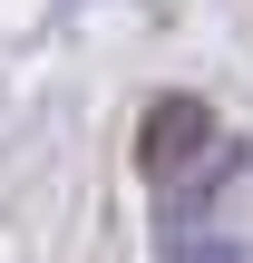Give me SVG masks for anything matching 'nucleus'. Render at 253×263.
<instances>
[{
    "label": "nucleus",
    "instance_id": "obj_1",
    "mask_svg": "<svg viewBox=\"0 0 253 263\" xmlns=\"http://www.w3.org/2000/svg\"><path fill=\"white\" fill-rule=\"evenodd\" d=\"M137 166L156 195V263H253V156L205 98H156Z\"/></svg>",
    "mask_w": 253,
    "mask_h": 263
}]
</instances>
